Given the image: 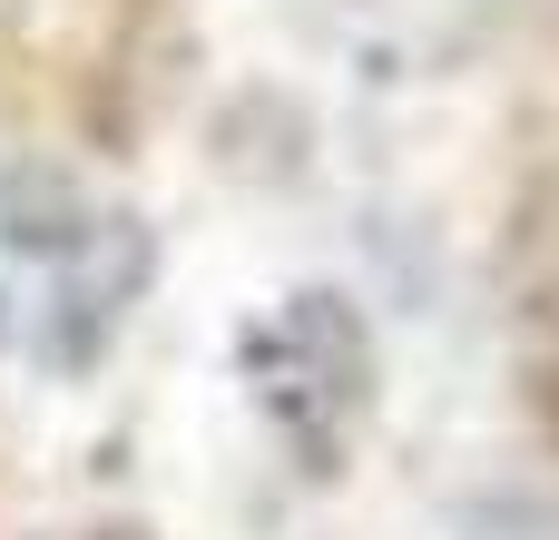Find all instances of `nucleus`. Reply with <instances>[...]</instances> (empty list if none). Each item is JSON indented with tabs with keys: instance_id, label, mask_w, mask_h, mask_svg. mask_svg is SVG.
<instances>
[{
	"instance_id": "obj_4",
	"label": "nucleus",
	"mask_w": 559,
	"mask_h": 540,
	"mask_svg": "<svg viewBox=\"0 0 559 540\" xmlns=\"http://www.w3.org/2000/svg\"><path fill=\"white\" fill-rule=\"evenodd\" d=\"M452 531L462 540H559V502L550 492H491V502H462Z\"/></svg>"
},
{
	"instance_id": "obj_5",
	"label": "nucleus",
	"mask_w": 559,
	"mask_h": 540,
	"mask_svg": "<svg viewBox=\"0 0 559 540\" xmlns=\"http://www.w3.org/2000/svg\"><path fill=\"white\" fill-rule=\"evenodd\" d=\"M540 413H550V433H559V354L540 364Z\"/></svg>"
},
{
	"instance_id": "obj_1",
	"label": "nucleus",
	"mask_w": 559,
	"mask_h": 540,
	"mask_svg": "<svg viewBox=\"0 0 559 540\" xmlns=\"http://www.w3.org/2000/svg\"><path fill=\"white\" fill-rule=\"evenodd\" d=\"M236 364H246L255 403L275 413V433L295 443V472L305 482L344 472V433L373 403V334H364L354 295H334V285L285 295L265 325H246Z\"/></svg>"
},
{
	"instance_id": "obj_3",
	"label": "nucleus",
	"mask_w": 559,
	"mask_h": 540,
	"mask_svg": "<svg viewBox=\"0 0 559 540\" xmlns=\"http://www.w3.org/2000/svg\"><path fill=\"white\" fill-rule=\"evenodd\" d=\"M79 236H88L79 177H59V167H39V157H10V167H0V246H20V256H69Z\"/></svg>"
},
{
	"instance_id": "obj_6",
	"label": "nucleus",
	"mask_w": 559,
	"mask_h": 540,
	"mask_svg": "<svg viewBox=\"0 0 559 540\" xmlns=\"http://www.w3.org/2000/svg\"><path fill=\"white\" fill-rule=\"evenodd\" d=\"M98 540H147V531H98Z\"/></svg>"
},
{
	"instance_id": "obj_2",
	"label": "nucleus",
	"mask_w": 559,
	"mask_h": 540,
	"mask_svg": "<svg viewBox=\"0 0 559 540\" xmlns=\"http://www.w3.org/2000/svg\"><path fill=\"white\" fill-rule=\"evenodd\" d=\"M157 275V236L147 216H88V236L59 256V295H49V364H98V344L118 334V315L147 295Z\"/></svg>"
}]
</instances>
